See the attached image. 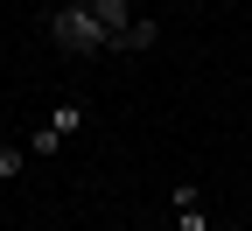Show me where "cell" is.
Returning a JSON list of instances; mask_svg holds the SVG:
<instances>
[{
	"instance_id": "2",
	"label": "cell",
	"mask_w": 252,
	"mask_h": 231,
	"mask_svg": "<svg viewBox=\"0 0 252 231\" xmlns=\"http://www.w3.org/2000/svg\"><path fill=\"white\" fill-rule=\"evenodd\" d=\"M168 203H175V231H210V210H203V189L196 182H175Z\"/></svg>"
},
{
	"instance_id": "5",
	"label": "cell",
	"mask_w": 252,
	"mask_h": 231,
	"mask_svg": "<svg viewBox=\"0 0 252 231\" xmlns=\"http://www.w3.org/2000/svg\"><path fill=\"white\" fill-rule=\"evenodd\" d=\"M49 154H63V133H56V126L42 119L35 133H28V161H49Z\"/></svg>"
},
{
	"instance_id": "1",
	"label": "cell",
	"mask_w": 252,
	"mask_h": 231,
	"mask_svg": "<svg viewBox=\"0 0 252 231\" xmlns=\"http://www.w3.org/2000/svg\"><path fill=\"white\" fill-rule=\"evenodd\" d=\"M42 35L63 56H112V35H105V21L91 14V0H56L42 14Z\"/></svg>"
},
{
	"instance_id": "4",
	"label": "cell",
	"mask_w": 252,
	"mask_h": 231,
	"mask_svg": "<svg viewBox=\"0 0 252 231\" xmlns=\"http://www.w3.org/2000/svg\"><path fill=\"white\" fill-rule=\"evenodd\" d=\"M154 42H161V21H133V28L119 35V49H112V56H140V49H154Z\"/></svg>"
},
{
	"instance_id": "6",
	"label": "cell",
	"mask_w": 252,
	"mask_h": 231,
	"mask_svg": "<svg viewBox=\"0 0 252 231\" xmlns=\"http://www.w3.org/2000/svg\"><path fill=\"white\" fill-rule=\"evenodd\" d=\"M49 126H56V133H63V140H70V133H77V126H84V98H63V105L49 112Z\"/></svg>"
},
{
	"instance_id": "3",
	"label": "cell",
	"mask_w": 252,
	"mask_h": 231,
	"mask_svg": "<svg viewBox=\"0 0 252 231\" xmlns=\"http://www.w3.org/2000/svg\"><path fill=\"white\" fill-rule=\"evenodd\" d=\"M91 14L105 21V35H112V49H119V35H126V28L140 21V14H133V0H91Z\"/></svg>"
},
{
	"instance_id": "7",
	"label": "cell",
	"mask_w": 252,
	"mask_h": 231,
	"mask_svg": "<svg viewBox=\"0 0 252 231\" xmlns=\"http://www.w3.org/2000/svg\"><path fill=\"white\" fill-rule=\"evenodd\" d=\"M14 175H28V147L0 140V182H14Z\"/></svg>"
},
{
	"instance_id": "8",
	"label": "cell",
	"mask_w": 252,
	"mask_h": 231,
	"mask_svg": "<svg viewBox=\"0 0 252 231\" xmlns=\"http://www.w3.org/2000/svg\"><path fill=\"white\" fill-rule=\"evenodd\" d=\"M217 231H245V224H217Z\"/></svg>"
}]
</instances>
